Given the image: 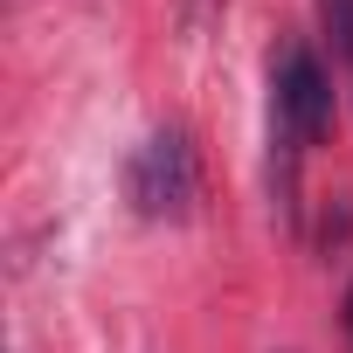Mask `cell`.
I'll return each mask as SVG.
<instances>
[{
	"instance_id": "cell-1",
	"label": "cell",
	"mask_w": 353,
	"mask_h": 353,
	"mask_svg": "<svg viewBox=\"0 0 353 353\" xmlns=\"http://www.w3.org/2000/svg\"><path fill=\"white\" fill-rule=\"evenodd\" d=\"M332 125V77L312 42H284L270 56V145H277V194L291 201L298 159L325 139Z\"/></svg>"
},
{
	"instance_id": "cell-2",
	"label": "cell",
	"mask_w": 353,
	"mask_h": 353,
	"mask_svg": "<svg viewBox=\"0 0 353 353\" xmlns=\"http://www.w3.org/2000/svg\"><path fill=\"white\" fill-rule=\"evenodd\" d=\"M125 201L145 222H188L194 215V201H201V159H194V139L181 125H159L125 159Z\"/></svg>"
},
{
	"instance_id": "cell-3",
	"label": "cell",
	"mask_w": 353,
	"mask_h": 353,
	"mask_svg": "<svg viewBox=\"0 0 353 353\" xmlns=\"http://www.w3.org/2000/svg\"><path fill=\"white\" fill-rule=\"evenodd\" d=\"M319 21H325V42H332V63L353 90V0H319Z\"/></svg>"
},
{
	"instance_id": "cell-4",
	"label": "cell",
	"mask_w": 353,
	"mask_h": 353,
	"mask_svg": "<svg viewBox=\"0 0 353 353\" xmlns=\"http://www.w3.org/2000/svg\"><path fill=\"white\" fill-rule=\"evenodd\" d=\"M339 319H346V346H353V284H346V305H339Z\"/></svg>"
}]
</instances>
